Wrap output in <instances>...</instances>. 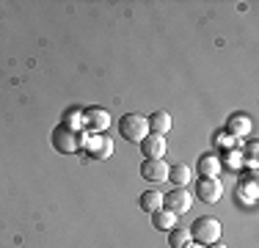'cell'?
<instances>
[{
	"label": "cell",
	"mask_w": 259,
	"mask_h": 248,
	"mask_svg": "<svg viewBox=\"0 0 259 248\" xmlns=\"http://www.w3.org/2000/svg\"><path fill=\"white\" fill-rule=\"evenodd\" d=\"M83 141L85 138L80 135V130L72 127V124H66V121H61L58 127L53 130V146H55V152H61V154H75V152H80Z\"/></svg>",
	"instance_id": "1"
},
{
	"label": "cell",
	"mask_w": 259,
	"mask_h": 248,
	"mask_svg": "<svg viewBox=\"0 0 259 248\" xmlns=\"http://www.w3.org/2000/svg\"><path fill=\"white\" fill-rule=\"evenodd\" d=\"M221 232H224V226H221L218 218H199L190 226V237H193V243L199 245H212V243H221Z\"/></svg>",
	"instance_id": "2"
},
{
	"label": "cell",
	"mask_w": 259,
	"mask_h": 248,
	"mask_svg": "<svg viewBox=\"0 0 259 248\" xmlns=\"http://www.w3.org/2000/svg\"><path fill=\"white\" fill-rule=\"evenodd\" d=\"M119 135L133 144H141V141L149 135V124H146V116L141 113H127L119 119Z\"/></svg>",
	"instance_id": "3"
},
{
	"label": "cell",
	"mask_w": 259,
	"mask_h": 248,
	"mask_svg": "<svg viewBox=\"0 0 259 248\" xmlns=\"http://www.w3.org/2000/svg\"><path fill=\"white\" fill-rule=\"evenodd\" d=\"M196 196L204 204H215L224 196V185H221L218 177H199V182H196Z\"/></svg>",
	"instance_id": "4"
},
{
	"label": "cell",
	"mask_w": 259,
	"mask_h": 248,
	"mask_svg": "<svg viewBox=\"0 0 259 248\" xmlns=\"http://www.w3.org/2000/svg\"><path fill=\"white\" fill-rule=\"evenodd\" d=\"M163 207L168 210V213H174V215H185L190 207H193V196H190L185 188H174L171 193L163 196Z\"/></svg>",
	"instance_id": "5"
},
{
	"label": "cell",
	"mask_w": 259,
	"mask_h": 248,
	"mask_svg": "<svg viewBox=\"0 0 259 248\" xmlns=\"http://www.w3.org/2000/svg\"><path fill=\"white\" fill-rule=\"evenodd\" d=\"M165 138L163 135H155L149 133L144 141H141V154H144V160H163L165 157Z\"/></svg>",
	"instance_id": "6"
},
{
	"label": "cell",
	"mask_w": 259,
	"mask_h": 248,
	"mask_svg": "<svg viewBox=\"0 0 259 248\" xmlns=\"http://www.w3.org/2000/svg\"><path fill=\"white\" fill-rule=\"evenodd\" d=\"M141 177L146 179V182H165L168 179V163L165 160H144L141 163Z\"/></svg>",
	"instance_id": "7"
},
{
	"label": "cell",
	"mask_w": 259,
	"mask_h": 248,
	"mask_svg": "<svg viewBox=\"0 0 259 248\" xmlns=\"http://www.w3.org/2000/svg\"><path fill=\"white\" fill-rule=\"evenodd\" d=\"M83 144H85L89 157H94V160H108L113 154V141L105 138V135H94L91 141H83Z\"/></svg>",
	"instance_id": "8"
},
{
	"label": "cell",
	"mask_w": 259,
	"mask_h": 248,
	"mask_svg": "<svg viewBox=\"0 0 259 248\" xmlns=\"http://www.w3.org/2000/svg\"><path fill=\"white\" fill-rule=\"evenodd\" d=\"M83 121L89 124V130L102 133V130L108 127L110 116H108V110H102V108H89V110H83Z\"/></svg>",
	"instance_id": "9"
},
{
	"label": "cell",
	"mask_w": 259,
	"mask_h": 248,
	"mask_svg": "<svg viewBox=\"0 0 259 248\" xmlns=\"http://www.w3.org/2000/svg\"><path fill=\"white\" fill-rule=\"evenodd\" d=\"M177 218H180V215H174V213H168L165 207H160V210L152 213V226L160 229V232H171V229L177 226Z\"/></svg>",
	"instance_id": "10"
},
{
	"label": "cell",
	"mask_w": 259,
	"mask_h": 248,
	"mask_svg": "<svg viewBox=\"0 0 259 248\" xmlns=\"http://www.w3.org/2000/svg\"><path fill=\"white\" fill-rule=\"evenodd\" d=\"M190 177H193L190 166L177 163V166H168V179H165V182H174V188H185V185L190 182Z\"/></svg>",
	"instance_id": "11"
},
{
	"label": "cell",
	"mask_w": 259,
	"mask_h": 248,
	"mask_svg": "<svg viewBox=\"0 0 259 248\" xmlns=\"http://www.w3.org/2000/svg\"><path fill=\"white\" fill-rule=\"evenodd\" d=\"M226 133L237 135V138H243V135L251 133V119L245 113H232L229 116V124H226Z\"/></svg>",
	"instance_id": "12"
},
{
	"label": "cell",
	"mask_w": 259,
	"mask_h": 248,
	"mask_svg": "<svg viewBox=\"0 0 259 248\" xmlns=\"http://www.w3.org/2000/svg\"><path fill=\"white\" fill-rule=\"evenodd\" d=\"M146 124H149V133L155 135H165L171 130V116L165 113V110H155V113L146 119Z\"/></svg>",
	"instance_id": "13"
},
{
	"label": "cell",
	"mask_w": 259,
	"mask_h": 248,
	"mask_svg": "<svg viewBox=\"0 0 259 248\" xmlns=\"http://www.w3.org/2000/svg\"><path fill=\"white\" fill-rule=\"evenodd\" d=\"M138 204H141V210H144V213H155V210H160L163 207V193H157L155 188L152 190H144V193L138 196Z\"/></svg>",
	"instance_id": "14"
},
{
	"label": "cell",
	"mask_w": 259,
	"mask_h": 248,
	"mask_svg": "<svg viewBox=\"0 0 259 248\" xmlns=\"http://www.w3.org/2000/svg\"><path fill=\"white\" fill-rule=\"evenodd\" d=\"M218 174H221V160L215 154L199 157V177H218Z\"/></svg>",
	"instance_id": "15"
},
{
	"label": "cell",
	"mask_w": 259,
	"mask_h": 248,
	"mask_svg": "<svg viewBox=\"0 0 259 248\" xmlns=\"http://www.w3.org/2000/svg\"><path fill=\"white\" fill-rule=\"evenodd\" d=\"M234 198H237V204H254L256 201V182H243L234 190Z\"/></svg>",
	"instance_id": "16"
},
{
	"label": "cell",
	"mask_w": 259,
	"mask_h": 248,
	"mask_svg": "<svg viewBox=\"0 0 259 248\" xmlns=\"http://www.w3.org/2000/svg\"><path fill=\"white\" fill-rule=\"evenodd\" d=\"M190 240H193L190 237V229H185V226H174L168 232V245L171 248H182V245H188Z\"/></svg>",
	"instance_id": "17"
},
{
	"label": "cell",
	"mask_w": 259,
	"mask_h": 248,
	"mask_svg": "<svg viewBox=\"0 0 259 248\" xmlns=\"http://www.w3.org/2000/svg\"><path fill=\"white\" fill-rule=\"evenodd\" d=\"M245 163H248V166H256V144H254V141L248 144V149H245Z\"/></svg>",
	"instance_id": "18"
},
{
	"label": "cell",
	"mask_w": 259,
	"mask_h": 248,
	"mask_svg": "<svg viewBox=\"0 0 259 248\" xmlns=\"http://www.w3.org/2000/svg\"><path fill=\"white\" fill-rule=\"evenodd\" d=\"M182 248H204V245H199V243H193V240H190L188 245H182Z\"/></svg>",
	"instance_id": "19"
},
{
	"label": "cell",
	"mask_w": 259,
	"mask_h": 248,
	"mask_svg": "<svg viewBox=\"0 0 259 248\" xmlns=\"http://www.w3.org/2000/svg\"><path fill=\"white\" fill-rule=\"evenodd\" d=\"M204 248H226L224 243H212V245H204Z\"/></svg>",
	"instance_id": "20"
}]
</instances>
